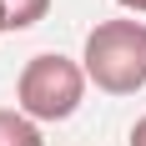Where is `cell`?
<instances>
[{
    "instance_id": "obj_1",
    "label": "cell",
    "mask_w": 146,
    "mask_h": 146,
    "mask_svg": "<svg viewBox=\"0 0 146 146\" xmlns=\"http://www.w3.org/2000/svg\"><path fill=\"white\" fill-rule=\"evenodd\" d=\"M86 81L106 96H131L146 86V25L141 20H101L86 35Z\"/></svg>"
},
{
    "instance_id": "obj_2",
    "label": "cell",
    "mask_w": 146,
    "mask_h": 146,
    "mask_svg": "<svg viewBox=\"0 0 146 146\" xmlns=\"http://www.w3.org/2000/svg\"><path fill=\"white\" fill-rule=\"evenodd\" d=\"M81 96H86V71L76 66L71 56H30L20 81H15V101L30 121H66L81 111Z\"/></svg>"
},
{
    "instance_id": "obj_3",
    "label": "cell",
    "mask_w": 146,
    "mask_h": 146,
    "mask_svg": "<svg viewBox=\"0 0 146 146\" xmlns=\"http://www.w3.org/2000/svg\"><path fill=\"white\" fill-rule=\"evenodd\" d=\"M0 146H45V141H40V126H35L25 111L0 106Z\"/></svg>"
},
{
    "instance_id": "obj_4",
    "label": "cell",
    "mask_w": 146,
    "mask_h": 146,
    "mask_svg": "<svg viewBox=\"0 0 146 146\" xmlns=\"http://www.w3.org/2000/svg\"><path fill=\"white\" fill-rule=\"evenodd\" d=\"M50 0H0V20L5 30H30L35 20H45Z\"/></svg>"
},
{
    "instance_id": "obj_5",
    "label": "cell",
    "mask_w": 146,
    "mask_h": 146,
    "mask_svg": "<svg viewBox=\"0 0 146 146\" xmlns=\"http://www.w3.org/2000/svg\"><path fill=\"white\" fill-rule=\"evenodd\" d=\"M131 146H146V116H141V121L131 126Z\"/></svg>"
},
{
    "instance_id": "obj_6",
    "label": "cell",
    "mask_w": 146,
    "mask_h": 146,
    "mask_svg": "<svg viewBox=\"0 0 146 146\" xmlns=\"http://www.w3.org/2000/svg\"><path fill=\"white\" fill-rule=\"evenodd\" d=\"M116 5H126V10H136V15H146V0H116Z\"/></svg>"
}]
</instances>
